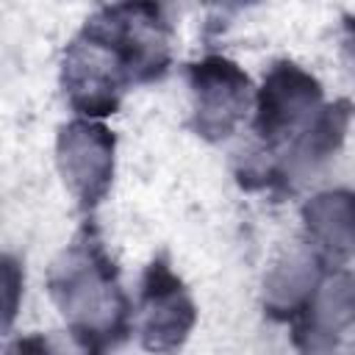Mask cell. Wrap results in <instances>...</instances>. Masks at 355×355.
I'll list each match as a JSON object with an SVG mask.
<instances>
[{
	"label": "cell",
	"instance_id": "6da1fadb",
	"mask_svg": "<svg viewBox=\"0 0 355 355\" xmlns=\"http://www.w3.org/2000/svg\"><path fill=\"white\" fill-rule=\"evenodd\" d=\"M50 286L55 302L72 319L78 338H86L97 349L103 333L114 330L116 316L122 313L108 258L97 244H80L69 250L64 263H58Z\"/></svg>",
	"mask_w": 355,
	"mask_h": 355
},
{
	"label": "cell",
	"instance_id": "7a4b0ae2",
	"mask_svg": "<svg viewBox=\"0 0 355 355\" xmlns=\"http://www.w3.org/2000/svg\"><path fill=\"white\" fill-rule=\"evenodd\" d=\"M58 166L80 202H97L114 169V136L97 122H69L58 136Z\"/></svg>",
	"mask_w": 355,
	"mask_h": 355
},
{
	"label": "cell",
	"instance_id": "3957f363",
	"mask_svg": "<svg viewBox=\"0 0 355 355\" xmlns=\"http://www.w3.org/2000/svg\"><path fill=\"white\" fill-rule=\"evenodd\" d=\"M319 100L322 89L316 78H311L305 69L294 64H277L258 92L255 128L263 139L277 141L302 122H308Z\"/></svg>",
	"mask_w": 355,
	"mask_h": 355
},
{
	"label": "cell",
	"instance_id": "277c9868",
	"mask_svg": "<svg viewBox=\"0 0 355 355\" xmlns=\"http://www.w3.org/2000/svg\"><path fill=\"white\" fill-rule=\"evenodd\" d=\"M191 89L197 97V128L205 136H227L247 108V75L227 58L211 55L191 67Z\"/></svg>",
	"mask_w": 355,
	"mask_h": 355
},
{
	"label": "cell",
	"instance_id": "5b68a950",
	"mask_svg": "<svg viewBox=\"0 0 355 355\" xmlns=\"http://www.w3.org/2000/svg\"><path fill=\"white\" fill-rule=\"evenodd\" d=\"M355 319V280L333 275L313 286L305 302L294 311V338L308 352L327 349L336 333Z\"/></svg>",
	"mask_w": 355,
	"mask_h": 355
},
{
	"label": "cell",
	"instance_id": "8992f818",
	"mask_svg": "<svg viewBox=\"0 0 355 355\" xmlns=\"http://www.w3.org/2000/svg\"><path fill=\"white\" fill-rule=\"evenodd\" d=\"M144 302H147V316L141 327L144 347L147 349L178 347L194 322V308L183 294L178 277L164 263H153L147 269Z\"/></svg>",
	"mask_w": 355,
	"mask_h": 355
},
{
	"label": "cell",
	"instance_id": "52a82bcc",
	"mask_svg": "<svg viewBox=\"0 0 355 355\" xmlns=\"http://www.w3.org/2000/svg\"><path fill=\"white\" fill-rule=\"evenodd\" d=\"M308 236L319 250L333 258L355 252V191H324L316 194L305 211Z\"/></svg>",
	"mask_w": 355,
	"mask_h": 355
},
{
	"label": "cell",
	"instance_id": "ba28073f",
	"mask_svg": "<svg viewBox=\"0 0 355 355\" xmlns=\"http://www.w3.org/2000/svg\"><path fill=\"white\" fill-rule=\"evenodd\" d=\"M347 122H349V108L347 103H338L333 108H324L305 130L302 141H300V155L308 158V161H322L327 158V153H333L347 130Z\"/></svg>",
	"mask_w": 355,
	"mask_h": 355
},
{
	"label": "cell",
	"instance_id": "9c48e42d",
	"mask_svg": "<svg viewBox=\"0 0 355 355\" xmlns=\"http://www.w3.org/2000/svg\"><path fill=\"white\" fill-rule=\"evenodd\" d=\"M3 286H6V324H11L17 311V291L22 286V275L17 272V263L11 258L3 261Z\"/></svg>",
	"mask_w": 355,
	"mask_h": 355
},
{
	"label": "cell",
	"instance_id": "30bf717a",
	"mask_svg": "<svg viewBox=\"0 0 355 355\" xmlns=\"http://www.w3.org/2000/svg\"><path fill=\"white\" fill-rule=\"evenodd\" d=\"M6 355H53V352L42 336H25V338L14 341Z\"/></svg>",
	"mask_w": 355,
	"mask_h": 355
},
{
	"label": "cell",
	"instance_id": "8fae6325",
	"mask_svg": "<svg viewBox=\"0 0 355 355\" xmlns=\"http://www.w3.org/2000/svg\"><path fill=\"white\" fill-rule=\"evenodd\" d=\"M347 31H349V50H352V58H355V19H347Z\"/></svg>",
	"mask_w": 355,
	"mask_h": 355
}]
</instances>
